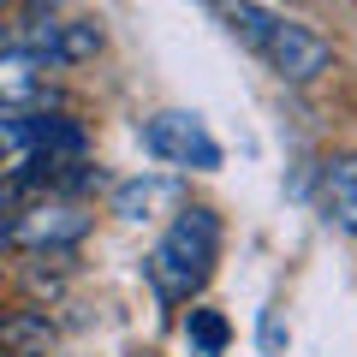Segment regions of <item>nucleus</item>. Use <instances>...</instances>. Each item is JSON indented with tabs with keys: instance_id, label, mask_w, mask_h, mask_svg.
I'll use <instances>...</instances> for the list:
<instances>
[{
	"instance_id": "7",
	"label": "nucleus",
	"mask_w": 357,
	"mask_h": 357,
	"mask_svg": "<svg viewBox=\"0 0 357 357\" xmlns=\"http://www.w3.org/2000/svg\"><path fill=\"white\" fill-rule=\"evenodd\" d=\"M178 203V178H131V185H114V215L119 220H155V208H173Z\"/></svg>"
},
{
	"instance_id": "9",
	"label": "nucleus",
	"mask_w": 357,
	"mask_h": 357,
	"mask_svg": "<svg viewBox=\"0 0 357 357\" xmlns=\"http://www.w3.org/2000/svg\"><path fill=\"white\" fill-rule=\"evenodd\" d=\"M48 114L42 107H0V161H30L42 149Z\"/></svg>"
},
{
	"instance_id": "2",
	"label": "nucleus",
	"mask_w": 357,
	"mask_h": 357,
	"mask_svg": "<svg viewBox=\"0 0 357 357\" xmlns=\"http://www.w3.org/2000/svg\"><path fill=\"white\" fill-rule=\"evenodd\" d=\"M143 149L167 167H185V173H215L220 167V143L208 137V126L197 114H155L143 119Z\"/></svg>"
},
{
	"instance_id": "10",
	"label": "nucleus",
	"mask_w": 357,
	"mask_h": 357,
	"mask_svg": "<svg viewBox=\"0 0 357 357\" xmlns=\"http://www.w3.org/2000/svg\"><path fill=\"white\" fill-rule=\"evenodd\" d=\"M321 191H328V208L345 232L357 238V161H333L328 178H321Z\"/></svg>"
},
{
	"instance_id": "1",
	"label": "nucleus",
	"mask_w": 357,
	"mask_h": 357,
	"mask_svg": "<svg viewBox=\"0 0 357 357\" xmlns=\"http://www.w3.org/2000/svg\"><path fill=\"white\" fill-rule=\"evenodd\" d=\"M215 256H220V215L203 208V203L178 208V220L149 250V286L167 304H185V298L203 292V280L215 274Z\"/></svg>"
},
{
	"instance_id": "6",
	"label": "nucleus",
	"mask_w": 357,
	"mask_h": 357,
	"mask_svg": "<svg viewBox=\"0 0 357 357\" xmlns=\"http://www.w3.org/2000/svg\"><path fill=\"white\" fill-rule=\"evenodd\" d=\"M48 84V60L30 48H6L0 54V107H30Z\"/></svg>"
},
{
	"instance_id": "11",
	"label": "nucleus",
	"mask_w": 357,
	"mask_h": 357,
	"mask_svg": "<svg viewBox=\"0 0 357 357\" xmlns=\"http://www.w3.org/2000/svg\"><path fill=\"white\" fill-rule=\"evenodd\" d=\"M185 340L203 357H220L227 351V316H220V310H191V316H185Z\"/></svg>"
},
{
	"instance_id": "8",
	"label": "nucleus",
	"mask_w": 357,
	"mask_h": 357,
	"mask_svg": "<svg viewBox=\"0 0 357 357\" xmlns=\"http://www.w3.org/2000/svg\"><path fill=\"white\" fill-rule=\"evenodd\" d=\"M0 351L6 357H48L54 351V321L42 310H13L0 321Z\"/></svg>"
},
{
	"instance_id": "5",
	"label": "nucleus",
	"mask_w": 357,
	"mask_h": 357,
	"mask_svg": "<svg viewBox=\"0 0 357 357\" xmlns=\"http://www.w3.org/2000/svg\"><path fill=\"white\" fill-rule=\"evenodd\" d=\"M89 232V215L77 203H36V208H24V220L13 227V238L18 244H30V250H42V244H77Z\"/></svg>"
},
{
	"instance_id": "12",
	"label": "nucleus",
	"mask_w": 357,
	"mask_h": 357,
	"mask_svg": "<svg viewBox=\"0 0 357 357\" xmlns=\"http://www.w3.org/2000/svg\"><path fill=\"white\" fill-rule=\"evenodd\" d=\"M6 203H13V185H6V178H0V208H6Z\"/></svg>"
},
{
	"instance_id": "4",
	"label": "nucleus",
	"mask_w": 357,
	"mask_h": 357,
	"mask_svg": "<svg viewBox=\"0 0 357 357\" xmlns=\"http://www.w3.org/2000/svg\"><path fill=\"white\" fill-rule=\"evenodd\" d=\"M24 42H30V54H42L48 66H84V60H96V48H102V24H89V18H60V13H30Z\"/></svg>"
},
{
	"instance_id": "14",
	"label": "nucleus",
	"mask_w": 357,
	"mask_h": 357,
	"mask_svg": "<svg viewBox=\"0 0 357 357\" xmlns=\"http://www.w3.org/2000/svg\"><path fill=\"white\" fill-rule=\"evenodd\" d=\"M0 54H6V24H0Z\"/></svg>"
},
{
	"instance_id": "3",
	"label": "nucleus",
	"mask_w": 357,
	"mask_h": 357,
	"mask_svg": "<svg viewBox=\"0 0 357 357\" xmlns=\"http://www.w3.org/2000/svg\"><path fill=\"white\" fill-rule=\"evenodd\" d=\"M262 60L274 66V77H286V84H310L316 72L333 66V42L321 36V30L298 24V18H274L268 36H262Z\"/></svg>"
},
{
	"instance_id": "13",
	"label": "nucleus",
	"mask_w": 357,
	"mask_h": 357,
	"mask_svg": "<svg viewBox=\"0 0 357 357\" xmlns=\"http://www.w3.org/2000/svg\"><path fill=\"white\" fill-rule=\"evenodd\" d=\"M6 244H13V227H6V220H0V250H6Z\"/></svg>"
}]
</instances>
